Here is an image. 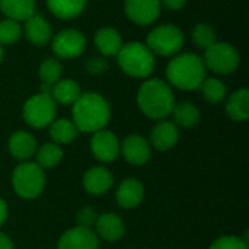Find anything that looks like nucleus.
<instances>
[{"label":"nucleus","instance_id":"obj_1","mask_svg":"<svg viewBox=\"0 0 249 249\" xmlns=\"http://www.w3.org/2000/svg\"><path fill=\"white\" fill-rule=\"evenodd\" d=\"M111 120V107L98 92H85L71 105V121L79 133H96L104 130Z\"/></svg>","mask_w":249,"mask_h":249},{"label":"nucleus","instance_id":"obj_2","mask_svg":"<svg viewBox=\"0 0 249 249\" xmlns=\"http://www.w3.org/2000/svg\"><path fill=\"white\" fill-rule=\"evenodd\" d=\"M172 88L163 79H146L137 90V105L150 120H165L175 107Z\"/></svg>","mask_w":249,"mask_h":249},{"label":"nucleus","instance_id":"obj_3","mask_svg":"<svg viewBox=\"0 0 249 249\" xmlns=\"http://www.w3.org/2000/svg\"><path fill=\"white\" fill-rule=\"evenodd\" d=\"M206 66L203 58L194 53H179L171 57L166 66V82L171 88L179 90L200 89L206 79Z\"/></svg>","mask_w":249,"mask_h":249},{"label":"nucleus","instance_id":"obj_4","mask_svg":"<svg viewBox=\"0 0 249 249\" xmlns=\"http://www.w3.org/2000/svg\"><path fill=\"white\" fill-rule=\"evenodd\" d=\"M120 69L130 77L147 79L156 66V55L149 50L144 42L131 41L123 44L115 55Z\"/></svg>","mask_w":249,"mask_h":249},{"label":"nucleus","instance_id":"obj_5","mask_svg":"<svg viewBox=\"0 0 249 249\" xmlns=\"http://www.w3.org/2000/svg\"><path fill=\"white\" fill-rule=\"evenodd\" d=\"M13 191L25 200L39 197L45 188V174L35 162H22L12 172Z\"/></svg>","mask_w":249,"mask_h":249},{"label":"nucleus","instance_id":"obj_6","mask_svg":"<svg viewBox=\"0 0 249 249\" xmlns=\"http://www.w3.org/2000/svg\"><path fill=\"white\" fill-rule=\"evenodd\" d=\"M185 42L182 29L174 23H162L155 26L146 38V45L155 55L174 57L181 53Z\"/></svg>","mask_w":249,"mask_h":249},{"label":"nucleus","instance_id":"obj_7","mask_svg":"<svg viewBox=\"0 0 249 249\" xmlns=\"http://www.w3.org/2000/svg\"><path fill=\"white\" fill-rule=\"evenodd\" d=\"M22 115L29 127L41 130L50 127V124L55 120L57 104L54 102L51 95L38 92L26 99L22 108Z\"/></svg>","mask_w":249,"mask_h":249},{"label":"nucleus","instance_id":"obj_8","mask_svg":"<svg viewBox=\"0 0 249 249\" xmlns=\"http://www.w3.org/2000/svg\"><path fill=\"white\" fill-rule=\"evenodd\" d=\"M201 58L206 69L216 74H231L241 64L239 51L231 42L225 41H216L204 50V57Z\"/></svg>","mask_w":249,"mask_h":249},{"label":"nucleus","instance_id":"obj_9","mask_svg":"<svg viewBox=\"0 0 249 249\" xmlns=\"http://www.w3.org/2000/svg\"><path fill=\"white\" fill-rule=\"evenodd\" d=\"M86 48L85 35L74 28H66L53 35L51 50L60 60H73L83 54Z\"/></svg>","mask_w":249,"mask_h":249},{"label":"nucleus","instance_id":"obj_10","mask_svg":"<svg viewBox=\"0 0 249 249\" xmlns=\"http://www.w3.org/2000/svg\"><path fill=\"white\" fill-rule=\"evenodd\" d=\"M124 12L134 25L149 26L159 19L162 6L159 0H124Z\"/></svg>","mask_w":249,"mask_h":249},{"label":"nucleus","instance_id":"obj_11","mask_svg":"<svg viewBox=\"0 0 249 249\" xmlns=\"http://www.w3.org/2000/svg\"><path fill=\"white\" fill-rule=\"evenodd\" d=\"M90 150H92V155L98 160L104 163H109V162H114L120 156L121 143L112 131L104 128L92 134Z\"/></svg>","mask_w":249,"mask_h":249},{"label":"nucleus","instance_id":"obj_12","mask_svg":"<svg viewBox=\"0 0 249 249\" xmlns=\"http://www.w3.org/2000/svg\"><path fill=\"white\" fill-rule=\"evenodd\" d=\"M22 35L34 47H45L53 39V28L41 15H32L22 25Z\"/></svg>","mask_w":249,"mask_h":249},{"label":"nucleus","instance_id":"obj_13","mask_svg":"<svg viewBox=\"0 0 249 249\" xmlns=\"http://www.w3.org/2000/svg\"><path fill=\"white\" fill-rule=\"evenodd\" d=\"M120 153H123V158L128 163L134 166H142L149 162L152 156V146L149 140H146L143 136L130 134L123 140Z\"/></svg>","mask_w":249,"mask_h":249},{"label":"nucleus","instance_id":"obj_14","mask_svg":"<svg viewBox=\"0 0 249 249\" xmlns=\"http://www.w3.org/2000/svg\"><path fill=\"white\" fill-rule=\"evenodd\" d=\"M57 249H99V238L93 229L74 226L60 236Z\"/></svg>","mask_w":249,"mask_h":249},{"label":"nucleus","instance_id":"obj_15","mask_svg":"<svg viewBox=\"0 0 249 249\" xmlns=\"http://www.w3.org/2000/svg\"><path fill=\"white\" fill-rule=\"evenodd\" d=\"M179 140V128L172 120H159L150 131V146L156 150H171Z\"/></svg>","mask_w":249,"mask_h":249},{"label":"nucleus","instance_id":"obj_16","mask_svg":"<svg viewBox=\"0 0 249 249\" xmlns=\"http://www.w3.org/2000/svg\"><path fill=\"white\" fill-rule=\"evenodd\" d=\"M83 188L92 196H104L114 185V175L105 166H92L83 175Z\"/></svg>","mask_w":249,"mask_h":249},{"label":"nucleus","instance_id":"obj_17","mask_svg":"<svg viewBox=\"0 0 249 249\" xmlns=\"http://www.w3.org/2000/svg\"><path fill=\"white\" fill-rule=\"evenodd\" d=\"M93 228L96 236L107 242H117L123 239L125 233V225L123 219L115 213H102L101 216H98Z\"/></svg>","mask_w":249,"mask_h":249},{"label":"nucleus","instance_id":"obj_18","mask_svg":"<svg viewBox=\"0 0 249 249\" xmlns=\"http://www.w3.org/2000/svg\"><path fill=\"white\" fill-rule=\"evenodd\" d=\"M144 198V187L143 184L136 178H127L124 179L115 191V200L117 204L123 209H136L142 204Z\"/></svg>","mask_w":249,"mask_h":249},{"label":"nucleus","instance_id":"obj_19","mask_svg":"<svg viewBox=\"0 0 249 249\" xmlns=\"http://www.w3.org/2000/svg\"><path fill=\"white\" fill-rule=\"evenodd\" d=\"M7 149H9V153L15 159L26 162L32 156H35V152L38 147H36V140L31 133L25 130H19L10 136L7 142Z\"/></svg>","mask_w":249,"mask_h":249},{"label":"nucleus","instance_id":"obj_20","mask_svg":"<svg viewBox=\"0 0 249 249\" xmlns=\"http://www.w3.org/2000/svg\"><path fill=\"white\" fill-rule=\"evenodd\" d=\"M93 44L102 57H115L124 41L121 34L112 26L99 28L93 35Z\"/></svg>","mask_w":249,"mask_h":249},{"label":"nucleus","instance_id":"obj_21","mask_svg":"<svg viewBox=\"0 0 249 249\" xmlns=\"http://www.w3.org/2000/svg\"><path fill=\"white\" fill-rule=\"evenodd\" d=\"M226 114L231 120L242 123L249 118V90L247 88L236 89L226 96Z\"/></svg>","mask_w":249,"mask_h":249},{"label":"nucleus","instance_id":"obj_22","mask_svg":"<svg viewBox=\"0 0 249 249\" xmlns=\"http://www.w3.org/2000/svg\"><path fill=\"white\" fill-rule=\"evenodd\" d=\"M45 4L53 16L63 20L79 18L86 9L88 0H45Z\"/></svg>","mask_w":249,"mask_h":249},{"label":"nucleus","instance_id":"obj_23","mask_svg":"<svg viewBox=\"0 0 249 249\" xmlns=\"http://www.w3.org/2000/svg\"><path fill=\"white\" fill-rule=\"evenodd\" d=\"M35 0H0V12L16 22H25L35 15Z\"/></svg>","mask_w":249,"mask_h":249},{"label":"nucleus","instance_id":"obj_24","mask_svg":"<svg viewBox=\"0 0 249 249\" xmlns=\"http://www.w3.org/2000/svg\"><path fill=\"white\" fill-rule=\"evenodd\" d=\"M171 115H172V121L175 123V125L178 128L179 127H182V128H193L201 120V112H200L198 107H196L194 104H191L188 101L175 104Z\"/></svg>","mask_w":249,"mask_h":249},{"label":"nucleus","instance_id":"obj_25","mask_svg":"<svg viewBox=\"0 0 249 249\" xmlns=\"http://www.w3.org/2000/svg\"><path fill=\"white\" fill-rule=\"evenodd\" d=\"M80 95V86L73 79H60L51 89V98L57 105H73Z\"/></svg>","mask_w":249,"mask_h":249},{"label":"nucleus","instance_id":"obj_26","mask_svg":"<svg viewBox=\"0 0 249 249\" xmlns=\"http://www.w3.org/2000/svg\"><path fill=\"white\" fill-rule=\"evenodd\" d=\"M79 130L74 123L69 118H55L50 124V137L55 144H69L76 140Z\"/></svg>","mask_w":249,"mask_h":249},{"label":"nucleus","instance_id":"obj_27","mask_svg":"<svg viewBox=\"0 0 249 249\" xmlns=\"http://www.w3.org/2000/svg\"><path fill=\"white\" fill-rule=\"evenodd\" d=\"M63 159V149L55 143H44L35 152V163L42 169L55 168Z\"/></svg>","mask_w":249,"mask_h":249},{"label":"nucleus","instance_id":"obj_28","mask_svg":"<svg viewBox=\"0 0 249 249\" xmlns=\"http://www.w3.org/2000/svg\"><path fill=\"white\" fill-rule=\"evenodd\" d=\"M200 90L204 99L213 105L223 102L228 96V86L217 77H206L200 86Z\"/></svg>","mask_w":249,"mask_h":249},{"label":"nucleus","instance_id":"obj_29","mask_svg":"<svg viewBox=\"0 0 249 249\" xmlns=\"http://www.w3.org/2000/svg\"><path fill=\"white\" fill-rule=\"evenodd\" d=\"M61 74H63V66L60 60L55 57H48L42 60L38 67V77L44 85H50V86L55 85L61 79Z\"/></svg>","mask_w":249,"mask_h":249},{"label":"nucleus","instance_id":"obj_30","mask_svg":"<svg viewBox=\"0 0 249 249\" xmlns=\"http://www.w3.org/2000/svg\"><path fill=\"white\" fill-rule=\"evenodd\" d=\"M191 38H193L194 45L200 50H207L210 45H213L217 41L216 31L209 23H203V22L197 23L193 28Z\"/></svg>","mask_w":249,"mask_h":249},{"label":"nucleus","instance_id":"obj_31","mask_svg":"<svg viewBox=\"0 0 249 249\" xmlns=\"http://www.w3.org/2000/svg\"><path fill=\"white\" fill-rule=\"evenodd\" d=\"M22 36V25L13 19L4 18L0 20V45H12L18 42Z\"/></svg>","mask_w":249,"mask_h":249},{"label":"nucleus","instance_id":"obj_32","mask_svg":"<svg viewBox=\"0 0 249 249\" xmlns=\"http://www.w3.org/2000/svg\"><path fill=\"white\" fill-rule=\"evenodd\" d=\"M209 249H248V239L233 235H225L217 238Z\"/></svg>","mask_w":249,"mask_h":249},{"label":"nucleus","instance_id":"obj_33","mask_svg":"<svg viewBox=\"0 0 249 249\" xmlns=\"http://www.w3.org/2000/svg\"><path fill=\"white\" fill-rule=\"evenodd\" d=\"M108 67H109V64L107 61V58L105 57H98V55L90 57L85 63V70L89 74H93V76H99V74L105 73L108 70Z\"/></svg>","mask_w":249,"mask_h":249},{"label":"nucleus","instance_id":"obj_34","mask_svg":"<svg viewBox=\"0 0 249 249\" xmlns=\"http://www.w3.org/2000/svg\"><path fill=\"white\" fill-rule=\"evenodd\" d=\"M96 219H98V213L92 207H83L79 210V213L76 216V223L80 228L92 229L96 223Z\"/></svg>","mask_w":249,"mask_h":249},{"label":"nucleus","instance_id":"obj_35","mask_svg":"<svg viewBox=\"0 0 249 249\" xmlns=\"http://www.w3.org/2000/svg\"><path fill=\"white\" fill-rule=\"evenodd\" d=\"M159 1H160L162 7L172 10V12H178V10L184 9V6L187 4V0H159Z\"/></svg>","mask_w":249,"mask_h":249},{"label":"nucleus","instance_id":"obj_36","mask_svg":"<svg viewBox=\"0 0 249 249\" xmlns=\"http://www.w3.org/2000/svg\"><path fill=\"white\" fill-rule=\"evenodd\" d=\"M9 216V207L6 204V201L3 198H0V228L6 223Z\"/></svg>","mask_w":249,"mask_h":249},{"label":"nucleus","instance_id":"obj_37","mask_svg":"<svg viewBox=\"0 0 249 249\" xmlns=\"http://www.w3.org/2000/svg\"><path fill=\"white\" fill-rule=\"evenodd\" d=\"M0 249H15L12 239L3 232H0Z\"/></svg>","mask_w":249,"mask_h":249},{"label":"nucleus","instance_id":"obj_38","mask_svg":"<svg viewBox=\"0 0 249 249\" xmlns=\"http://www.w3.org/2000/svg\"><path fill=\"white\" fill-rule=\"evenodd\" d=\"M3 57H4V53H3V47L0 45V63L3 61Z\"/></svg>","mask_w":249,"mask_h":249}]
</instances>
